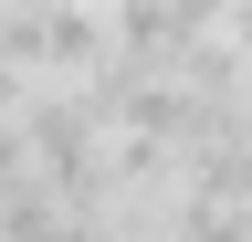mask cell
<instances>
[{
  "mask_svg": "<svg viewBox=\"0 0 252 242\" xmlns=\"http://www.w3.org/2000/svg\"><path fill=\"white\" fill-rule=\"evenodd\" d=\"M0 242H63V200H53L32 169L0 190Z\"/></svg>",
  "mask_w": 252,
  "mask_h": 242,
  "instance_id": "cell-1",
  "label": "cell"
},
{
  "mask_svg": "<svg viewBox=\"0 0 252 242\" xmlns=\"http://www.w3.org/2000/svg\"><path fill=\"white\" fill-rule=\"evenodd\" d=\"M32 11H94V0H32Z\"/></svg>",
  "mask_w": 252,
  "mask_h": 242,
  "instance_id": "cell-2",
  "label": "cell"
},
{
  "mask_svg": "<svg viewBox=\"0 0 252 242\" xmlns=\"http://www.w3.org/2000/svg\"><path fill=\"white\" fill-rule=\"evenodd\" d=\"M242 169H252V127H242Z\"/></svg>",
  "mask_w": 252,
  "mask_h": 242,
  "instance_id": "cell-3",
  "label": "cell"
}]
</instances>
